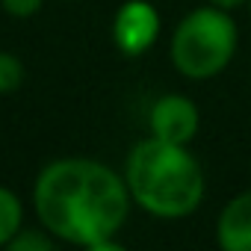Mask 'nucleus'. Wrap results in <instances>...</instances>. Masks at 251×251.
Wrapping results in <instances>:
<instances>
[{
  "label": "nucleus",
  "mask_w": 251,
  "mask_h": 251,
  "mask_svg": "<svg viewBox=\"0 0 251 251\" xmlns=\"http://www.w3.org/2000/svg\"><path fill=\"white\" fill-rule=\"evenodd\" d=\"M33 201L53 236L95 248L124 225L130 189L127 180L95 160H56L39 175Z\"/></svg>",
  "instance_id": "1"
},
{
  "label": "nucleus",
  "mask_w": 251,
  "mask_h": 251,
  "mask_svg": "<svg viewBox=\"0 0 251 251\" xmlns=\"http://www.w3.org/2000/svg\"><path fill=\"white\" fill-rule=\"evenodd\" d=\"M124 180L133 201L160 219L189 216L204 198V172L198 160L186 151V145L157 136L142 139L130 151Z\"/></svg>",
  "instance_id": "2"
},
{
  "label": "nucleus",
  "mask_w": 251,
  "mask_h": 251,
  "mask_svg": "<svg viewBox=\"0 0 251 251\" xmlns=\"http://www.w3.org/2000/svg\"><path fill=\"white\" fill-rule=\"evenodd\" d=\"M236 24L227 9L204 6L189 12L172 39V62L189 80H207L227 68L236 53Z\"/></svg>",
  "instance_id": "3"
},
{
  "label": "nucleus",
  "mask_w": 251,
  "mask_h": 251,
  "mask_svg": "<svg viewBox=\"0 0 251 251\" xmlns=\"http://www.w3.org/2000/svg\"><path fill=\"white\" fill-rule=\"evenodd\" d=\"M160 36V15L145 0H127L112 21V39L121 53L139 56L145 53Z\"/></svg>",
  "instance_id": "4"
},
{
  "label": "nucleus",
  "mask_w": 251,
  "mask_h": 251,
  "mask_svg": "<svg viewBox=\"0 0 251 251\" xmlns=\"http://www.w3.org/2000/svg\"><path fill=\"white\" fill-rule=\"evenodd\" d=\"M151 133L157 139L186 145L198 133V106L183 95H166L151 106Z\"/></svg>",
  "instance_id": "5"
},
{
  "label": "nucleus",
  "mask_w": 251,
  "mask_h": 251,
  "mask_svg": "<svg viewBox=\"0 0 251 251\" xmlns=\"http://www.w3.org/2000/svg\"><path fill=\"white\" fill-rule=\"evenodd\" d=\"M216 239L225 251H251V189L225 204L216 225Z\"/></svg>",
  "instance_id": "6"
},
{
  "label": "nucleus",
  "mask_w": 251,
  "mask_h": 251,
  "mask_svg": "<svg viewBox=\"0 0 251 251\" xmlns=\"http://www.w3.org/2000/svg\"><path fill=\"white\" fill-rule=\"evenodd\" d=\"M21 230V201L15 192L0 186V245H9Z\"/></svg>",
  "instance_id": "7"
},
{
  "label": "nucleus",
  "mask_w": 251,
  "mask_h": 251,
  "mask_svg": "<svg viewBox=\"0 0 251 251\" xmlns=\"http://www.w3.org/2000/svg\"><path fill=\"white\" fill-rule=\"evenodd\" d=\"M24 80V68L18 62V56L12 53H0V95H9L21 86Z\"/></svg>",
  "instance_id": "8"
},
{
  "label": "nucleus",
  "mask_w": 251,
  "mask_h": 251,
  "mask_svg": "<svg viewBox=\"0 0 251 251\" xmlns=\"http://www.w3.org/2000/svg\"><path fill=\"white\" fill-rule=\"evenodd\" d=\"M6 248H9V251H27V248H33V251H50L53 242H50L48 236H42V233H33V230L21 233V230H18Z\"/></svg>",
  "instance_id": "9"
},
{
  "label": "nucleus",
  "mask_w": 251,
  "mask_h": 251,
  "mask_svg": "<svg viewBox=\"0 0 251 251\" xmlns=\"http://www.w3.org/2000/svg\"><path fill=\"white\" fill-rule=\"evenodd\" d=\"M0 3H3V9L9 15H15V18H30V15L39 12L42 0H0Z\"/></svg>",
  "instance_id": "10"
},
{
  "label": "nucleus",
  "mask_w": 251,
  "mask_h": 251,
  "mask_svg": "<svg viewBox=\"0 0 251 251\" xmlns=\"http://www.w3.org/2000/svg\"><path fill=\"white\" fill-rule=\"evenodd\" d=\"M213 6H219V9H236L239 3H245V0H210Z\"/></svg>",
  "instance_id": "11"
},
{
  "label": "nucleus",
  "mask_w": 251,
  "mask_h": 251,
  "mask_svg": "<svg viewBox=\"0 0 251 251\" xmlns=\"http://www.w3.org/2000/svg\"><path fill=\"white\" fill-rule=\"evenodd\" d=\"M248 6H251V0H248Z\"/></svg>",
  "instance_id": "12"
}]
</instances>
